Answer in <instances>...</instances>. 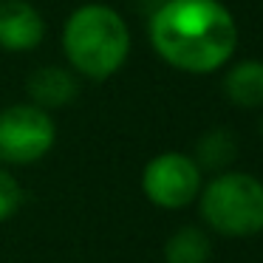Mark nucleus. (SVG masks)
Instances as JSON below:
<instances>
[{
	"label": "nucleus",
	"instance_id": "1",
	"mask_svg": "<svg viewBox=\"0 0 263 263\" xmlns=\"http://www.w3.org/2000/svg\"><path fill=\"white\" fill-rule=\"evenodd\" d=\"M153 51L187 74H210L232 60L238 26L221 0H164L150 17Z\"/></svg>",
	"mask_w": 263,
	"mask_h": 263
},
{
	"label": "nucleus",
	"instance_id": "2",
	"mask_svg": "<svg viewBox=\"0 0 263 263\" xmlns=\"http://www.w3.org/2000/svg\"><path fill=\"white\" fill-rule=\"evenodd\" d=\"M63 51L77 74L88 80H108L130 54V31L110 6H80L63 29Z\"/></svg>",
	"mask_w": 263,
	"mask_h": 263
},
{
	"label": "nucleus",
	"instance_id": "3",
	"mask_svg": "<svg viewBox=\"0 0 263 263\" xmlns=\"http://www.w3.org/2000/svg\"><path fill=\"white\" fill-rule=\"evenodd\" d=\"M201 215L227 238L263 232V181L249 173H221L201 190Z\"/></svg>",
	"mask_w": 263,
	"mask_h": 263
},
{
	"label": "nucleus",
	"instance_id": "4",
	"mask_svg": "<svg viewBox=\"0 0 263 263\" xmlns=\"http://www.w3.org/2000/svg\"><path fill=\"white\" fill-rule=\"evenodd\" d=\"M57 142V127L48 110L37 105H12L0 110V161L31 164L40 161Z\"/></svg>",
	"mask_w": 263,
	"mask_h": 263
},
{
	"label": "nucleus",
	"instance_id": "5",
	"mask_svg": "<svg viewBox=\"0 0 263 263\" xmlns=\"http://www.w3.org/2000/svg\"><path fill=\"white\" fill-rule=\"evenodd\" d=\"M142 190L150 204L161 210H181L201 193V167L184 153H161L144 167Z\"/></svg>",
	"mask_w": 263,
	"mask_h": 263
},
{
	"label": "nucleus",
	"instance_id": "6",
	"mask_svg": "<svg viewBox=\"0 0 263 263\" xmlns=\"http://www.w3.org/2000/svg\"><path fill=\"white\" fill-rule=\"evenodd\" d=\"M46 37L40 12L26 0H0V48L3 51H31Z\"/></svg>",
	"mask_w": 263,
	"mask_h": 263
},
{
	"label": "nucleus",
	"instance_id": "7",
	"mask_svg": "<svg viewBox=\"0 0 263 263\" xmlns=\"http://www.w3.org/2000/svg\"><path fill=\"white\" fill-rule=\"evenodd\" d=\"M26 91L31 97V105L43 110H54L74 102L77 93H80V85H77L71 71L60 68V65H43L26 80Z\"/></svg>",
	"mask_w": 263,
	"mask_h": 263
},
{
	"label": "nucleus",
	"instance_id": "8",
	"mask_svg": "<svg viewBox=\"0 0 263 263\" xmlns=\"http://www.w3.org/2000/svg\"><path fill=\"white\" fill-rule=\"evenodd\" d=\"M223 93L238 108L263 105V60H243L232 65L223 77Z\"/></svg>",
	"mask_w": 263,
	"mask_h": 263
},
{
	"label": "nucleus",
	"instance_id": "9",
	"mask_svg": "<svg viewBox=\"0 0 263 263\" xmlns=\"http://www.w3.org/2000/svg\"><path fill=\"white\" fill-rule=\"evenodd\" d=\"M212 243L206 232L198 227H181L170 235L164 243V260L167 263H210Z\"/></svg>",
	"mask_w": 263,
	"mask_h": 263
},
{
	"label": "nucleus",
	"instance_id": "10",
	"mask_svg": "<svg viewBox=\"0 0 263 263\" xmlns=\"http://www.w3.org/2000/svg\"><path fill=\"white\" fill-rule=\"evenodd\" d=\"M235 139L227 130H210L198 142V167H210V170H223L229 161L235 159Z\"/></svg>",
	"mask_w": 263,
	"mask_h": 263
},
{
	"label": "nucleus",
	"instance_id": "11",
	"mask_svg": "<svg viewBox=\"0 0 263 263\" xmlns=\"http://www.w3.org/2000/svg\"><path fill=\"white\" fill-rule=\"evenodd\" d=\"M20 206H23V187L6 167H0V223L17 215Z\"/></svg>",
	"mask_w": 263,
	"mask_h": 263
}]
</instances>
